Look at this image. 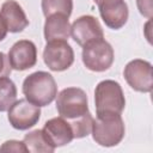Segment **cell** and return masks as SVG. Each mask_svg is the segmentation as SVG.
Instances as JSON below:
<instances>
[{
  "instance_id": "obj_1",
  "label": "cell",
  "mask_w": 153,
  "mask_h": 153,
  "mask_svg": "<svg viewBox=\"0 0 153 153\" xmlns=\"http://www.w3.org/2000/svg\"><path fill=\"white\" fill-rule=\"evenodd\" d=\"M25 98L37 106L49 105L57 96V85L54 76L43 71L27 75L23 81Z\"/></svg>"
},
{
  "instance_id": "obj_18",
  "label": "cell",
  "mask_w": 153,
  "mask_h": 153,
  "mask_svg": "<svg viewBox=\"0 0 153 153\" xmlns=\"http://www.w3.org/2000/svg\"><path fill=\"white\" fill-rule=\"evenodd\" d=\"M93 120L94 118L92 117V115L90 112H86L80 117L68 121V123L71 124L74 139H81L91 134L92 127H93Z\"/></svg>"
},
{
  "instance_id": "obj_15",
  "label": "cell",
  "mask_w": 153,
  "mask_h": 153,
  "mask_svg": "<svg viewBox=\"0 0 153 153\" xmlns=\"http://www.w3.org/2000/svg\"><path fill=\"white\" fill-rule=\"evenodd\" d=\"M27 152L32 153H51L55 151V147H53L48 140L45 139L42 130L36 129L30 133H27L24 136L23 140Z\"/></svg>"
},
{
  "instance_id": "obj_23",
  "label": "cell",
  "mask_w": 153,
  "mask_h": 153,
  "mask_svg": "<svg viewBox=\"0 0 153 153\" xmlns=\"http://www.w3.org/2000/svg\"><path fill=\"white\" fill-rule=\"evenodd\" d=\"M93 1H94V4H97V6H98V5L103 4V2H106V1H111V0H93Z\"/></svg>"
},
{
  "instance_id": "obj_11",
  "label": "cell",
  "mask_w": 153,
  "mask_h": 153,
  "mask_svg": "<svg viewBox=\"0 0 153 153\" xmlns=\"http://www.w3.org/2000/svg\"><path fill=\"white\" fill-rule=\"evenodd\" d=\"M45 139L53 147H62L69 143L74 136L71 124L63 117H54L44 123L42 129Z\"/></svg>"
},
{
  "instance_id": "obj_14",
  "label": "cell",
  "mask_w": 153,
  "mask_h": 153,
  "mask_svg": "<svg viewBox=\"0 0 153 153\" xmlns=\"http://www.w3.org/2000/svg\"><path fill=\"white\" fill-rule=\"evenodd\" d=\"M44 38L47 42L56 39H68L71 36V24L68 17L63 14H51L45 17Z\"/></svg>"
},
{
  "instance_id": "obj_10",
  "label": "cell",
  "mask_w": 153,
  "mask_h": 153,
  "mask_svg": "<svg viewBox=\"0 0 153 153\" xmlns=\"http://www.w3.org/2000/svg\"><path fill=\"white\" fill-rule=\"evenodd\" d=\"M71 35L81 47L93 39L104 37L103 29L98 19L93 16H81L75 19L71 25Z\"/></svg>"
},
{
  "instance_id": "obj_17",
  "label": "cell",
  "mask_w": 153,
  "mask_h": 153,
  "mask_svg": "<svg viewBox=\"0 0 153 153\" xmlns=\"http://www.w3.org/2000/svg\"><path fill=\"white\" fill-rule=\"evenodd\" d=\"M73 10V0H42V11L45 17L63 14L69 18Z\"/></svg>"
},
{
  "instance_id": "obj_22",
  "label": "cell",
  "mask_w": 153,
  "mask_h": 153,
  "mask_svg": "<svg viewBox=\"0 0 153 153\" xmlns=\"http://www.w3.org/2000/svg\"><path fill=\"white\" fill-rule=\"evenodd\" d=\"M7 29H6V26H5V24L2 23V20H1V18H0V42L6 37V35H7Z\"/></svg>"
},
{
  "instance_id": "obj_12",
  "label": "cell",
  "mask_w": 153,
  "mask_h": 153,
  "mask_svg": "<svg viewBox=\"0 0 153 153\" xmlns=\"http://www.w3.org/2000/svg\"><path fill=\"white\" fill-rule=\"evenodd\" d=\"M98 8L103 22L108 27L118 30L126 25L129 17V10L124 0L106 1L98 5Z\"/></svg>"
},
{
  "instance_id": "obj_7",
  "label": "cell",
  "mask_w": 153,
  "mask_h": 153,
  "mask_svg": "<svg viewBox=\"0 0 153 153\" xmlns=\"http://www.w3.org/2000/svg\"><path fill=\"white\" fill-rule=\"evenodd\" d=\"M127 84L137 92L148 93L152 91V65L141 59L129 61L123 71Z\"/></svg>"
},
{
  "instance_id": "obj_20",
  "label": "cell",
  "mask_w": 153,
  "mask_h": 153,
  "mask_svg": "<svg viewBox=\"0 0 153 153\" xmlns=\"http://www.w3.org/2000/svg\"><path fill=\"white\" fill-rule=\"evenodd\" d=\"M136 5H137V10L139 12L151 19L152 18V13H153V6H152V0H136Z\"/></svg>"
},
{
  "instance_id": "obj_8",
  "label": "cell",
  "mask_w": 153,
  "mask_h": 153,
  "mask_svg": "<svg viewBox=\"0 0 153 153\" xmlns=\"http://www.w3.org/2000/svg\"><path fill=\"white\" fill-rule=\"evenodd\" d=\"M7 111L10 124L18 130H26L33 127L41 117L39 106L32 104L26 98L16 100Z\"/></svg>"
},
{
  "instance_id": "obj_3",
  "label": "cell",
  "mask_w": 153,
  "mask_h": 153,
  "mask_svg": "<svg viewBox=\"0 0 153 153\" xmlns=\"http://www.w3.org/2000/svg\"><path fill=\"white\" fill-rule=\"evenodd\" d=\"M92 137L99 146H117L124 137L126 127L121 115H102L93 120Z\"/></svg>"
},
{
  "instance_id": "obj_21",
  "label": "cell",
  "mask_w": 153,
  "mask_h": 153,
  "mask_svg": "<svg viewBox=\"0 0 153 153\" xmlns=\"http://www.w3.org/2000/svg\"><path fill=\"white\" fill-rule=\"evenodd\" d=\"M10 73H11V65L8 57L2 51H0V78L7 76Z\"/></svg>"
},
{
  "instance_id": "obj_19",
  "label": "cell",
  "mask_w": 153,
  "mask_h": 153,
  "mask_svg": "<svg viewBox=\"0 0 153 153\" xmlns=\"http://www.w3.org/2000/svg\"><path fill=\"white\" fill-rule=\"evenodd\" d=\"M0 152H27V149L23 141L8 140L1 145Z\"/></svg>"
},
{
  "instance_id": "obj_2",
  "label": "cell",
  "mask_w": 153,
  "mask_h": 153,
  "mask_svg": "<svg viewBox=\"0 0 153 153\" xmlns=\"http://www.w3.org/2000/svg\"><path fill=\"white\" fill-rule=\"evenodd\" d=\"M97 116L121 115L126 106V98L121 85L115 80H103L94 90Z\"/></svg>"
},
{
  "instance_id": "obj_16",
  "label": "cell",
  "mask_w": 153,
  "mask_h": 153,
  "mask_svg": "<svg viewBox=\"0 0 153 153\" xmlns=\"http://www.w3.org/2000/svg\"><path fill=\"white\" fill-rule=\"evenodd\" d=\"M17 99V87L14 82L7 78H0V112L7 111Z\"/></svg>"
},
{
  "instance_id": "obj_9",
  "label": "cell",
  "mask_w": 153,
  "mask_h": 153,
  "mask_svg": "<svg viewBox=\"0 0 153 153\" xmlns=\"http://www.w3.org/2000/svg\"><path fill=\"white\" fill-rule=\"evenodd\" d=\"M7 57L11 68L16 71H26L37 62V48L32 41L20 39L11 47Z\"/></svg>"
},
{
  "instance_id": "obj_4",
  "label": "cell",
  "mask_w": 153,
  "mask_h": 153,
  "mask_svg": "<svg viewBox=\"0 0 153 153\" xmlns=\"http://www.w3.org/2000/svg\"><path fill=\"white\" fill-rule=\"evenodd\" d=\"M82 63L92 72H104L114 62V49L104 38L93 39L82 45Z\"/></svg>"
},
{
  "instance_id": "obj_6",
  "label": "cell",
  "mask_w": 153,
  "mask_h": 153,
  "mask_svg": "<svg viewBox=\"0 0 153 153\" xmlns=\"http://www.w3.org/2000/svg\"><path fill=\"white\" fill-rule=\"evenodd\" d=\"M43 61L50 71L62 72L74 62V51L65 39L47 42L43 50Z\"/></svg>"
},
{
  "instance_id": "obj_5",
  "label": "cell",
  "mask_w": 153,
  "mask_h": 153,
  "mask_svg": "<svg viewBox=\"0 0 153 153\" xmlns=\"http://www.w3.org/2000/svg\"><path fill=\"white\" fill-rule=\"evenodd\" d=\"M56 109L59 115L67 121L88 112V100L85 91L79 87L63 88L56 96Z\"/></svg>"
},
{
  "instance_id": "obj_13",
  "label": "cell",
  "mask_w": 153,
  "mask_h": 153,
  "mask_svg": "<svg viewBox=\"0 0 153 153\" xmlns=\"http://www.w3.org/2000/svg\"><path fill=\"white\" fill-rule=\"evenodd\" d=\"M0 18L7 31L12 33L22 32L29 25V19L23 7L16 0H6L1 5Z\"/></svg>"
}]
</instances>
